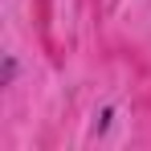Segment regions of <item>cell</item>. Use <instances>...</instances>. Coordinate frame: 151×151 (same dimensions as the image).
<instances>
[{"mask_svg":"<svg viewBox=\"0 0 151 151\" xmlns=\"http://www.w3.org/2000/svg\"><path fill=\"white\" fill-rule=\"evenodd\" d=\"M12 78H17V61H12V57H8V61H4V86H8V82H12Z\"/></svg>","mask_w":151,"mask_h":151,"instance_id":"6da1fadb","label":"cell"}]
</instances>
